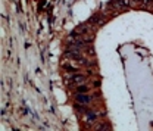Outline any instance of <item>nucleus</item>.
<instances>
[{"instance_id":"nucleus-4","label":"nucleus","mask_w":153,"mask_h":131,"mask_svg":"<svg viewBox=\"0 0 153 131\" xmlns=\"http://www.w3.org/2000/svg\"><path fill=\"white\" fill-rule=\"evenodd\" d=\"M115 1L119 7H128L130 6V0H115Z\"/></svg>"},{"instance_id":"nucleus-5","label":"nucleus","mask_w":153,"mask_h":131,"mask_svg":"<svg viewBox=\"0 0 153 131\" xmlns=\"http://www.w3.org/2000/svg\"><path fill=\"white\" fill-rule=\"evenodd\" d=\"M88 92V89H87V86H76V93H87Z\"/></svg>"},{"instance_id":"nucleus-1","label":"nucleus","mask_w":153,"mask_h":131,"mask_svg":"<svg viewBox=\"0 0 153 131\" xmlns=\"http://www.w3.org/2000/svg\"><path fill=\"white\" fill-rule=\"evenodd\" d=\"M85 81V77L84 75H79V74H74V75H69V78L66 80V83L69 86H79L81 83Z\"/></svg>"},{"instance_id":"nucleus-2","label":"nucleus","mask_w":153,"mask_h":131,"mask_svg":"<svg viewBox=\"0 0 153 131\" xmlns=\"http://www.w3.org/2000/svg\"><path fill=\"white\" fill-rule=\"evenodd\" d=\"M75 100H76V105H81V106H87V105H90V97L87 96L85 93H78L75 96Z\"/></svg>"},{"instance_id":"nucleus-3","label":"nucleus","mask_w":153,"mask_h":131,"mask_svg":"<svg viewBox=\"0 0 153 131\" xmlns=\"http://www.w3.org/2000/svg\"><path fill=\"white\" fill-rule=\"evenodd\" d=\"M85 121H87V122H94L96 113L94 112H85Z\"/></svg>"}]
</instances>
